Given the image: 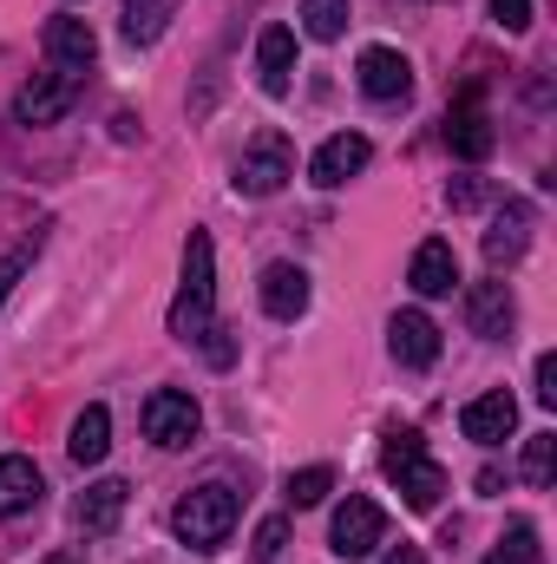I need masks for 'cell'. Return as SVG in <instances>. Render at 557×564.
<instances>
[{"mask_svg": "<svg viewBox=\"0 0 557 564\" xmlns=\"http://www.w3.org/2000/svg\"><path fill=\"white\" fill-rule=\"evenodd\" d=\"M40 564H73V558H40Z\"/></svg>", "mask_w": 557, "mask_h": 564, "instance_id": "33", "label": "cell"}, {"mask_svg": "<svg viewBox=\"0 0 557 564\" xmlns=\"http://www.w3.org/2000/svg\"><path fill=\"white\" fill-rule=\"evenodd\" d=\"M171 335L177 341H210L217 335V250L204 230H190L184 243V289L171 302Z\"/></svg>", "mask_w": 557, "mask_h": 564, "instance_id": "1", "label": "cell"}, {"mask_svg": "<svg viewBox=\"0 0 557 564\" xmlns=\"http://www.w3.org/2000/svg\"><path fill=\"white\" fill-rule=\"evenodd\" d=\"M40 46H46V66H53V73H79V79H86V66L99 59V33H92L86 20H73V13L46 20Z\"/></svg>", "mask_w": 557, "mask_h": 564, "instance_id": "9", "label": "cell"}, {"mask_svg": "<svg viewBox=\"0 0 557 564\" xmlns=\"http://www.w3.org/2000/svg\"><path fill=\"white\" fill-rule=\"evenodd\" d=\"M551 473H557V433H532L525 440V479L532 486H551Z\"/></svg>", "mask_w": 557, "mask_h": 564, "instance_id": "27", "label": "cell"}, {"mask_svg": "<svg viewBox=\"0 0 557 564\" xmlns=\"http://www.w3.org/2000/svg\"><path fill=\"white\" fill-rule=\"evenodd\" d=\"M263 308H270L276 322H295V315L308 308V270H302V263H270V270H263Z\"/></svg>", "mask_w": 557, "mask_h": 564, "instance_id": "18", "label": "cell"}, {"mask_svg": "<svg viewBox=\"0 0 557 564\" xmlns=\"http://www.w3.org/2000/svg\"><path fill=\"white\" fill-rule=\"evenodd\" d=\"M525 243H532V204H505L492 217V230H485V263L492 270H512L525 257Z\"/></svg>", "mask_w": 557, "mask_h": 564, "instance_id": "15", "label": "cell"}, {"mask_svg": "<svg viewBox=\"0 0 557 564\" xmlns=\"http://www.w3.org/2000/svg\"><path fill=\"white\" fill-rule=\"evenodd\" d=\"M466 322H472V335H485V341H512V322H518L512 282H479V289L466 295Z\"/></svg>", "mask_w": 557, "mask_h": 564, "instance_id": "13", "label": "cell"}, {"mask_svg": "<svg viewBox=\"0 0 557 564\" xmlns=\"http://www.w3.org/2000/svg\"><path fill=\"white\" fill-rule=\"evenodd\" d=\"M197 426H204V408H197L184 388H157V394L144 401V440H151L157 453H184V446L197 440Z\"/></svg>", "mask_w": 557, "mask_h": 564, "instance_id": "5", "label": "cell"}, {"mask_svg": "<svg viewBox=\"0 0 557 564\" xmlns=\"http://www.w3.org/2000/svg\"><path fill=\"white\" fill-rule=\"evenodd\" d=\"M66 453H73L79 466H99V459L112 453V414H106V408H86V414L73 421V440H66Z\"/></svg>", "mask_w": 557, "mask_h": 564, "instance_id": "21", "label": "cell"}, {"mask_svg": "<svg viewBox=\"0 0 557 564\" xmlns=\"http://www.w3.org/2000/svg\"><path fill=\"white\" fill-rule=\"evenodd\" d=\"M125 499H132V486L125 479H99V486H86V499H79V532H92V539H106L112 525H119V512H125Z\"/></svg>", "mask_w": 557, "mask_h": 564, "instance_id": "19", "label": "cell"}, {"mask_svg": "<svg viewBox=\"0 0 557 564\" xmlns=\"http://www.w3.org/2000/svg\"><path fill=\"white\" fill-rule=\"evenodd\" d=\"M381 564H426V558H419V545H401V552H387Z\"/></svg>", "mask_w": 557, "mask_h": 564, "instance_id": "32", "label": "cell"}, {"mask_svg": "<svg viewBox=\"0 0 557 564\" xmlns=\"http://www.w3.org/2000/svg\"><path fill=\"white\" fill-rule=\"evenodd\" d=\"M237 492L223 486V479H210V486H197V492H184L177 506H171V532L190 545V552H217L230 532H237Z\"/></svg>", "mask_w": 557, "mask_h": 564, "instance_id": "3", "label": "cell"}, {"mask_svg": "<svg viewBox=\"0 0 557 564\" xmlns=\"http://www.w3.org/2000/svg\"><path fill=\"white\" fill-rule=\"evenodd\" d=\"M295 177V144L282 132H256L237 158V197H276L282 184Z\"/></svg>", "mask_w": 557, "mask_h": 564, "instance_id": "4", "label": "cell"}, {"mask_svg": "<svg viewBox=\"0 0 557 564\" xmlns=\"http://www.w3.org/2000/svg\"><path fill=\"white\" fill-rule=\"evenodd\" d=\"M288 552V519H263V532H256V564H282Z\"/></svg>", "mask_w": 557, "mask_h": 564, "instance_id": "28", "label": "cell"}, {"mask_svg": "<svg viewBox=\"0 0 557 564\" xmlns=\"http://www.w3.org/2000/svg\"><path fill=\"white\" fill-rule=\"evenodd\" d=\"M485 564H545L538 525H532V519H512V525H505V539L492 545V558H485Z\"/></svg>", "mask_w": 557, "mask_h": 564, "instance_id": "22", "label": "cell"}, {"mask_svg": "<svg viewBox=\"0 0 557 564\" xmlns=\"http://www.w3.org/2000/svg\"><path fill=\"white\" fill-rule=\"evenodd\" d=\"M40 492H46L40 466H33L26 453H7V459H0V519H13V512L40 506Z\"/></svg>", "mask_w": 557, "mask_h": 564, "instance_id": "20", "label": "cell"}, {"mask_svg": "<svg viewBox=\"0 0 557 564\" xmlns=\"http://www.w3.org/2000/svg\"><path fill=\"white\" fill-rule=\"evenodd\" d=\"M354 79H361V93H368L374 106H401V99L414 93V66H407V53H394V46H368L361 66H354Z\"/></svg>", "mask_w": 557, "mask_h": 564, "instance_id": "10", "label": "cell"}, {"mask_svg": "<svg viewBox=\"0 0 557 564\" xmlns=\"http://www.w3.org/2000/svg\"><path fill=\"white\" fill-rule=\"evenodd\" d=\"M538 408H557V355H538Z\"/></svg>", "mask_w": 557, "mask_h": 564, "instance_id": "30", "label": "cell"}, {"mask_svg": "<svg viewBox=\"0 0 557 564\" xmlns=\"http://www.w3.org/2000/svg\"><path fill=\"white\" fill-rule=\"evenodd\" d=\"M79 93H86V79L79 73H40L33 86H20V99H13V119L20 126H59L73 106H79Z\"/></svg>", "mask_w": 557, "mask_h": 564, "instance_id": "7", "label": "cell"}, {"mask_svg": "<svg viewBox=\"0 0 557 564\" xmlns=\"http://www.w3.org/2000/svg\"><path fill=\"white\" fill-rule=\"evenodd\" d=\"M466 440H479V446H505L512 440V426H518V401L505 394V388H492V394H479V401H466Z\"/></svg>", "mask_w": 557, "mask_h": 564, "instance_id": "14", "label": "cell"}, {"mask_svg": "<svg viewBox=\"0 0 557 564\" xmlns=\"http://www.w3.org/2000/svg\"><path fill=\"white\" fill-rule=\"evenodd\" d=\"M368 158H374V144L361 139V132H335V139L308 158V177H315L321 191H341L348 177H361V171H368Z\"/></svg>", "mask_w": 557, "mask_h": 564, "instance_id": "11", "label": "cell"}, {"mask_svg": "<svg viewBox=\"0 0 557 564\" xmlns=\"http://www.w3.org/2000/svg\"><path fill=\"white\" fill-rule=\"evenodd\" d=\"M446 144H452V158H492V144H499V132H492V112H485V93H479V79H466L459 86V99H452V112H446Z\"/></svg>", "mask_w": 557, "mask_h": 564, "instance_id": "6", "label": "cell"}, {"mask_svg": "<svg viewBox=\"0 0 557 564\" xmlns=\"http://www.w3.org/2000/svg\"><path fill=\"white\" fill-rule=\"evenodd\" d=\"M282 492H288V506H321V499L335 492V473H328V466H302V473H288Z\"/></svg>", "mask_w": 557, "mask_h": 564, "instance_id": "25", "label": "cell"}, {"mask_svg": "<svg viewBox=\"0 0 557 564\" xmlns=\"http://www.w3.org/2000/svg\"><path fill=\"white\" fill-rule=\"evenodd\" d=\"M381 466H387V479L401 486V499H407L414 512H433V506H439V492H446V466L426 453V440H419L414 426H387Z\"/></svg>", "mask_w": 557, "mask_h": 564, "instance_id": "2", "label": "cell"}, {"mask_svg": "<svg viewBox=\"0 0 557 564\" xmlns=\"http://www.w3.org/2000/svg\"><path fill=\"white\" fill-rule=\"evenodd\" d=\"M171 20V0H125V40L132 46H151Z\"/></svg>", "mask_w": 557, "mask_h": 564, "instance_id": "23", "label": "cell"}, {"mask_svg": "<svg viewBox=\"0 0 557 564\" xmlns=\"http://www.w3.org/2000/svg\"><path fill=\"white\" fill-rule=\"evenodd\" d=\"M381 539H387V512H381L374 499L348 492V499H341V512H335V532H328L335 558H374V545H381Z\"/></svg>", "mask_w": 557, "mask_h": 564, "instance_id": "8", "label": "cell"}, {"mask_svg": "<svg viewBox=\"0 0 557 564\" xmlns=\"http://www.w3.org/2000/svg\"><path fill=\"white\" fill-rule=\"evenodd\" d=\"M492 20H499L505 33H525V26H532V0H492Z\"/></svg>", "mask_w": 557, "mask_h": 564, "instance_id": "29", "label": "cell"}, {"mask_svg": "<svg viewBox=\"0 0 557 564\" xmlns=\"http://www.w3.org/2000/svg\"><path fill=\"white\" fill-rule=\"evenodd\" d=\"M446 197H452V210H472V204H485V184H479V177H459Z\"/></svg>", "mask_w": 557, "mask_h": 564, "instance_id": "31", "label": "cell"}, {"mask_svg": "<svg viewBox=\"0 0 557 564\" xmlns=\"http://www.w3.org/2000/svg\"><path fill=\"white\" fill-rule=\"evenodd\" d=\"M40 250H46V230H33L20 250H7V257H0V302L13 295V282H20L26 270H33V263H40Z\"/></svg>", "mask_w": 557, "mask_h": 564, "instance_id": "26", "label": "cell"}, {"mask_svg": "<svg viewBox=\"0 0 557 564\" xmlns=\"http://www.w3.org/2000/svg\"><path fill=\"white\" fill-rule=\"evenodd\" d=\"M387 348H394L401 368H433V361H439V328H433V315H426V308H401V315L387 322Z\"/></svg>", "mask_w": 557, "mask_h": 564, "instance_id": "12", "label": "cell"}, {"mask_svg": "<svg viewBox=\"0 0 557 564\" xmlns=\"http://www.w3.org/2000/svg\"><path fill=\"white\" fill-rule=\"evenodd\" d=\"M302 26H308V40H341L348 33V0H302Z\"/></svg>", "mask_w": 557, "mask_h": 564, "instance_id": "24", "label": "cell"}, {"mask_svg": "<svg viewBox=\"0 0 557 564\" xmlns=\"http://www.w3.org/2000/svg\"><path fill=\"white\" fill-rule=\"evenodd\" d=\"M419 295H452V282H459V257H452V243L446 237H426L414 250V270H407Z\"/></svg>", "mask_w": 557, "mask_h": 564, "instance_id": "17", "label": "cell"}, {"mask_svg": "<svg viewBox=\"0 0 557 564\" xmlns=\"http://www.w3.org/2000/svg\"><path fill=\"white\" fill-rule=\"evenodd\" d=\"M256 73H263V93L282 99L288 86H295V33L288 26H263V40H256Z\"/></svg>", "mask_w": 557, "mask_h": 564, "instance_id": "16", "label": "cell"}]
</instances>
